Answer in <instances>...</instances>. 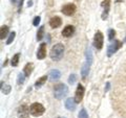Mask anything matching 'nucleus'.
<instances>
[{"label":"nucleus","mask_w":126,"mask_h":118,"mask_svg":"<svg viewBox=\"0 0 126 118\" xmlns=\"http://www.w3.org/2000/svg\"><path fill=\"white\" fill-rule=\"evenodd\" d=\"M63 54H64V46L61 43H58L55 46L52 47V50L49 52V56H50V59L53 61H60Z\"/></svg>","instance_id":"1"},{"label":"nucleus","mask_w":126,"mask_h":118,"mask_svg":"<svg viewBox=\"0 0 126 118\" xmlns=\"http://www.w3.org/2000/svg\"><path fill=\"white\" fill-rule=\"evenodd\" d=\"M68 93V88L67 86L64 84H57L54 88V96L57 99H62L63 97H65Z\"/></svg>","instance_id":"2"},{"label":"nucleus","mask_w":126,"mask_h":118,"mask_svg":"<svg viewBox=\"0 0 126 118\" xmlns=\"http://www.w3.org/2000/svg\"><path fill=\"white\" fill-rule=\"evenodd\" d=\"M30 111H31V114L33 116H41L43 113H44L45 109L44 107L39 104V103H34L33 105L30 107Z\"/></svg>","instance_id":"3"},{"label":"nucleus","mask_w":126,"mask_h":118,"mask_svg":"<svg viewBox=\"0 0 126 118\" xmlns=\"http://www.w3.org/2000/svg\"><path fill=\"white\" fill-rule=\"evenodd\" d=\"M103 41H104L103 34H102L101 31H97L94 37V46L96 47L98 50L102 49V47H103Z\"/></svg>","instance_id":"4"},{"label":"nucleus","mask_w":126,"mask_h":118,"mask_svg":"<svg viewBox=\"0 0 126 118\" xmlns=\"http://www.w3.org/2000/svg\"><path fill=\"white\" fill-rule=\"evenodd\" d=\"M122 42L119 41V40H115L111 44H110L108 47H107V57H111L113 53L117 52V50L121 48L122 47Z\"/></svg>","instance_id":"5"},{"label":"nucleus","mask_w":126,"mask_h":118,"mask_svg":"<svg viewBox=\"0 0 126 118\" xmlns=\"http://www.w3.org/2000/svg\"><path fill=\"white\" fill-rule=\"evenodd\" d=\"M84 91H85V89L84 87L82 85L79 84L78 85V87H77V90H76V94H75V101H76L77 104L79 103H81L82 99H83V96H84Z\"/></svg>","instance_id":"6"},{"label":"nucleus","mask_w":126,"mask_h":118,"mask_svg":"<svg viewBox=\"0 0 126 118\" xmlns=\"http://www.w3.org/2000/svg\"><path fill=\"white\" fill-rule=\"evenodd\" d=\"M77 7L75 4H73V3H68V4H65L64 6L62 7L61 12L63 14H64L65 16H72L75 14V12H76Z\"/></svg>","instance_id":"7"},{"label":"nucleus","mask_w":126,"mask_h":118,"mask_svg":"<svg viewBox=\"0 0 126 118\" xmlns=\"http://www.w3.org/2000/svg\"><path fill=\"white\" fill-rule=\"evenodd\" d=\"M30 108L25 105H22L20 108L18 109V115L20 118H27L29 117V114H30Z\"/></svg>","instance_id":"8"},{"label":"nucleus","mask_w":126,"mask_h":118,"mask_svg":"<svg viewBox=\"0 0 126 118\" xmlns=\"http://www.w3.org/2000/svg\"><path fill=\"white\" fill-rule=\"evenodd\" d=\"M45 57H46V44L45 43H41L37 51V58L38 60H43Z\"/></svg>","instance_id":"9"},{"label":"nucleus","mask_w":126,"mask_h":118,"mask_svg":"<svg viewBox=\"0 0 126 118\" xmlns=\"http://www.w3.org/2000/svg\"><path fill=\"white\" fill-rule=\"evenodd\" d=\"M101 6L104 7V12H103V14H102V19L105 20V19H107V16H108V12H109V7H110V0H104V1L101 3Z\"/></svg>","instance_id":"10"},{"label":"nucleus","mask_w":126,"mask_h":118,"mask_svg":"<svg viewBox=\"0 0 126 118\" xmlns=\"http://www.w3.org/2000/svg\"><path fill=\"white\" fill-rule=\"evenodd\" d=\"M61 24H62V20H61L60 17H58V16H55V17H53L49 20V25L52 28H58Z\"/></svg>","instance_id":"11"},{"label":"nucleus","mask_w":126,"mask_h":118,"mask_svg":"<svg viewBox=\"0 0 126 118\" xmlns=\"http://www.w3.org/2000/svg\"><path fill=\"white\" fill-rule=\"evenodd\" d=\"M74 31H75L74 26L73 25H67V26H65L64 29L62 30V36L63 37H66V38H69V37L73 36Z\"/></svg>","instance_id":"12"},{"label":"nucleus","mask_w":126,"mask_h":118,"mask_svg":"<svg viewBox=\"0 0 126 118\" xmlns=\"http://www.w3.org/2000/svg\"><path fill=\"white\" fill-rule=\"evenodd\" d=\"M76 104L77 103L73 98H67V99L65 100V107L67 110H69V111H75V110H76Z\"/></svg>","instance_id":"13"},{"label":"nucleus","mask_w":126,"mask_h":118,"mask_svg":"<svg viewBox=\"0 0 126 118\" xmlns=\"http://www.w3.org/2000/svg\"><path fill=\"white\" fill-rule=\"evenodd\" d=\"M48 75H49L50 81H58L61 77V72L57 69H53V70H50Z\"/></svg>","instance_id":"14"},{"label":"nucleus","mask_w":126,"mask_h":118,"mask_svg":"<svg viewBox=\"0 0 126 118\" xmlns=\"http://www.w3.org/2000/svg\"><path fill=\"white\" fill-rule=\"evenodd\" d=\"M33 69H34V64L33 63H27L25 65L24 69H23V73H24L25 76H30L31 73L33 72Z\"/></svg>","instance_id":"15"},{"label":"nucleus","mask_w":126,"mask_h":118,"mask_svg":"<svg viewBox=\"0 0 126 118\" xmlns=\"http://www.w3.org/2000/svg\"><path fill=\"white\" fill-rule=\"evenodd\" d=\"M89 66H90V64H89V63H87V62H86L85 64L82 66V68H81V75H82V77H83V78H85L86 76L88 75V73H89Z\"/></svg>","instance_id":"16"},{"label":"nucleus","mask_w":126,"mask_h":118,"mask_svg":"<svg viewBox=\"0 0 126 118\" xmlns=\"http://www.w3.org/2000/svg\"><path fill=\"white\" fill-rule=\"evenodd\" d=\"M46 80H47V75H44V76L40 77L38 81H36V83H35V88H37V89H38V88L42 87V86L45 84Z\"/></svg>","instance_id":"17"},{"label":"nucleus","mask_w":126,"mask_h":118,"mask_svg":"<svg viewBox=\"0 0 126 118\" xmlns=\"http://www.w3.org/2000/svg\"><path fill=\"white\" fill-rule=\"evenodd\" d=\"M7 34H9V27H7L6 25L1 26V30H0V39H1V40H4V38L7 36Z\"/></svg>","instance_id":"18"},{"label":"nucleus","mask_w":126,"mask_h":118,"mask_svg":"<svg viewBox=\"0 0 126 118\" xmlns=\"http://www.w3.org/2000/svg\"><path fill=\"white\" fill-rule=\"evenodd\" d=\"M43 36H44V26H41L40 28H39L38 33H37V40L41 41L43 39Z\"/></svg>","instance_id":"19"},{"label":"nucleus","mask_w":126,"mask_h":118,"mask_svg":"<svg viewBox=\"0 0 126 118\" xmlns=\"http://www.w3.org/2000/svg\"><path fill=\"white\" fill-rule=\"evenodd\" d=\"M19 57H20V54L19 53H16L15 56L13 57V59H12V61H11V64L13 67H16L18 65V62H19Z\"/></svg>","instance_id":"20"},{"label":"nucleus","mask_w":126,"mask_h":118,"mask_svg":"<svg viewBox=\"0 0 126 118\" xmlns=\"http://www.w3.org/2000/svg\"><path fill=\"white\" fill-rule=\"evenodd\" d=\"M1 91L3 94H9L11 92V86L10 85H4V87H3L2 83H1Z\"/></svg>","instance_id":"21"},{"label":"nucleus","mask_w":126,"mask_h":118,"mask_svg":"<svg viewBox=\"0 0 126 118\" xmlns=\"http://www.w3.org/2000/svg\"><path fill=\"white\" fill-rule=\"evenodd\" d=\"M24 80H25L24 73H19L18 74V78H17V84L18 85H22L23 83H24Z\"/></svg>","instance_id":"22"},{"label":"nucleus","mask_w":126,"mask_h":118,"mask_svg":"<svg viewBox=\"0 0 126 118\" xmlns=\"http://www.w3.org/2000/svg\"><path fill=\"white\" fill-rule=\"evenodd\" d=\"M86 57H87V63L92 64L93 62V54H92V49L87 48V51H86Z\"/></svg>","instance_id":"23"},{"label":"nucleus","mask_w":126,"mask_h":118,"mask_svg":"<svg viewBox=\"0 0 126 118\" xmlns=\"http://www.w3.org/2000/svg\"><path fill=\"white\" fill-rule=\"evenodd\" d=\"M79 118H88V114L85 109H82L80 111V113H79Z\"/></svg>","instance_id":"24"},{"label":"nucleus","mask_w":126,"mask_h":118,"mask_svg":"<svg viewBox=\"0 0 126 118\" xmlns=\"http://www.w3.org/2000/svg\"><path fill=\"white\" fill-rule=\"evenodd\" d=\"M15 36H16V33H15V31H13V33H11L10 37H9V39H7V41H6V44H7V45H10L11 43L14 41V39H15Z\"/></svg>","instance_id":"25"},{"label":"nucleus","mask_w":126,"mask_h":118,"mask_svg":"<svg viewBox=\"0 0 126 118\" xmlns=\"http://www.w3.org/2000/svg\"><path fill=\"white\" fill-rule=\"evenodd\" d=\"M76 81H77V75H76V74H72V75L68 77V84H70V85L75 84Z\"/></svg>","instance_id":"26"},{"label":"nucleus","mask_w":126,"mask_h":118,"mask_svg":"<svg viewBox=\"0 0 126 118\" xmlns=\"http://www.w3.org/2000/svg\"><path fill=\"white\" fill-rule=\"evenodd\" d=\"M115 36H116V31H115V29H109L108 30V40H113V38H115Z\"/></svg>","instance_id":"27"},{"label":"nucleus","mask_w":126,"mask_h":118,"mask_svg":"<svg viewBox=\"0 0 126 118\" xmlns=\"http://www.w3.org/2000/svg\"><path fill=\"white\" fill-rule=\"evenodd\" d=\"M12 2L14 4H18V7H19V12H20L21 7H22V3H23V0H12Z\"/></svg>","instance_id":"28"},{"label":"nucleus","mask_w":126,"mask_h":118,"mask_svg":"<svg viewBox=\"0 0 126 118\" xmlns=\"http://www.w3.org/2000/svg\"><path fill=\"white\" fill-rule=\"evenodd\" d=\"M40 21H41V18L39 17V16L35 17L34 21H33V25H34V26H38V25H39V23H40Z\"/></svg>","instance_id":"29"},{"label":"nucleus","mask_w":126,"mask_h":118,"mask_svg":"<svg viewBox=\"0 0 126 118\" xmlns=\"http://www.w3.org/2000/svg\"><path fill=\"white\" fill-rule=\"evenodd\" d=\"M109 88H110V84H109V83H107V84H106V88H105V92H107L109 90Z\"/></svg>","instance_id":"30"},{"label":"nucleus","mask_w":126,"mask_h":118,"mask_svg":"<svg viewBox=\"0 0 126 118\" xmlns=\"http://www.w3.org/2000/svg\"><path fill=\"white\" fill-rule=\"evenodd\" d=\"M32 4H33V2H32V1H29V3H27V5H29V6H31Z\"/></svg>","instance_id":"31"},{"label":"nucleus","mask_w":126,"mask_h":118,"mask_svg":"<svg viewBox=\"0 0 126 118\" xmlns=\"http://www.w3.org/2000/svg\"><path fill=\"white\" fill-rule=\"evenodd\" d=\"M125 42H126V37H125Z\"/></svg>","instance_id":"32"}]
</instances>
